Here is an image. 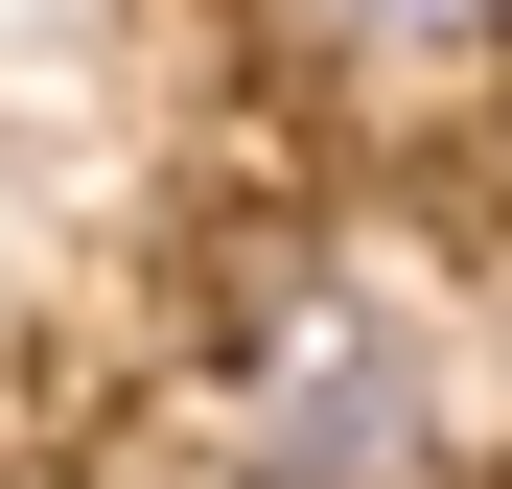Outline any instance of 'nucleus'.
<instances>
[{
	"mask_svg": "<svg viewBox=\"0 0 512 489\" xmlns=\"http://www.w3.org/2000/svg\"><path fill=\"white\" fill-rule=\"evenodd\" d=\"M233 443H256V489H419L443 466V350H419V303L280 257L256 280V350H233Z\"/></svg>",
	"mask_w": 512,
	"mask_h": 489,
	"instance_id": "nucleus-1",
	"label": "nucleus"
},
{
	"mask_svg": "<svg viewBox=\"0 0 512 489\" xmlns=\"http://www.w3.org/2000/svg\"><path fill=\"white\" fill-rule=\"evenodd\" d=\"M303 47H350V70H419V47H489L512 0H280Z\"/></svg>",
	"mask_w": 512,
	"mask_h": 489,
	"instance_id": "nucleus-2",
	"label": "nucleus"
}]
</instances>
